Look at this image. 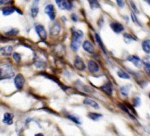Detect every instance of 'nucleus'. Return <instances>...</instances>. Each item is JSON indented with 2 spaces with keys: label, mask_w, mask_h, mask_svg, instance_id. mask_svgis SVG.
<instances>
[{
  "label": "nucleus",
  "mask_w": 150,
  "mask_h": 136,
  "mask_svg": "<svg viewBox=\"0 0 150 136\" xmlns=\"http://www.w3.org/2000/svg\"><path fill=\"white\" fill-rule=\"evenodd\" d=\"M89 3L90 4L91 9H92V10H95V9L100 7V5L98 1H95V0H94V1H89Z\"/></svg>",
  "instance_id": "cd10ccee"
},
{
  "label": "nucleus",
  "mask_w": 150,
  "mask_h": 136,
  "mask_svg": "<svg viewBox=\"0 0 150 136\" xmlns=\"http://www.w3.org/2000/svg\"><path fill=\"white\" fill-rule=\"evenodd\" d=\"M130 5H131V8L133 9L134 13H136V14H138V13H139V10H138L137 7H136V5L135 4V3L133 2V1H130Z\"/></svg>",
  "instance_id": "72a5a7b5"
},
{
  "label": "nucleus",
  "mask_w": 150,
  "mask_h": 136,
  "mask_svg": "<svg viewBox=\"0 0 150 136\" xmlns=\"http://www.w3.org/2000/svg\"><path fill=\"white\" fill-rule=\"evenodd\" d=\"M123 36H124V38H125V41H128L129 40V42H130V41H133V40H135V37H132L131 35H128V34H124V35H123Z\"/></svg>",
  "instance_id": "2f4dec72"
},
{
  "label": "nucleus",
  "mask_w": 150,
  "mask_h": 136,
  "mask_svg": "<svg viewBox=\"0 0 150 136\" xmlns=\"http://www.w3.org/2000/svg\"><path fill=\"white\" fill-rule=\"evenodd\" d=\"M146 2H147V3H148V4H149V5H150V1H146Z\"/></svg>",
  "instance_id": "58836bf2"
},
{
  "label": "nucleus",
  "mask_w": 150,
  "mask_h": 136,
  "mask_svg": "<svg viewBox=\"0 0 150 136\" xmlns=\"http://www.w3.org/2000/svg\"><path fill=\"white\" fill-rule=\"evenodd\" d=\"M24 83H25V79L21 74H18L15 77L14 83L17 89L21 90V89L23 88V85H24Z\"/></svg>",
  "instance_id": "39448f33"
},
{
  "label": "nucleus",
  "mask_w": 150,
  "mask_h": 136,
  "mask_svg": "<svg viewBox=\"0 0 150 136\" xmlns=\"http://www.w3.org/2000/svg\"><path fill=\"white\" fill-rule=\"evenodd\" d=\"M117 4L120 6V7H125V2L123 1H120V0H117Z\"/></svg>",
  "instance_id": "f704fd0d"
},
{
  "label": "nucleus",
  "mask_w": 150,
  "mask_h": 136,
  "mask_svg": "<svg viewBox=\"0 0 150 136\" xmlns=\"http://www.w3.org/2000/svg\"><path fill=\"white\" fill-rule=\"evenodd\" d=\"M1 12H2V14L4 16H10V15L13 14L15 11L16 10V8L14 7H4L3 8H1Z\"/></svg>",
  "instance_id": "dca6fc26"
},
{
  "label": "nucleus",
  "mask_w": 150,
  "mask_h": 136,
  "mask_svg": "<svg viewBox=\"0 0 150 136\" xmlns=\"http://www.w3.org/2000/svg\"><path fill=\"white\" fill-rule=\"evenodd\" d=\"M101 90L103 92H105V94H107L108 95H112L113 94V89H114V86H113V84L111 83V82H107L105 83L103 86H102L100 87Z\"/></svg>",
  "instance_id": "6e6552de"
},
{
  "label": "nucleus",
  "mask_w": 150,
  "mask_h": 136,
  "mask_svg": "<svg viewBox=\"0 0 150 136\" xmlns=\"http://www.w3.org/2000/svg\"><path fill=\"white\" fill-rule=\"evenodd\" d=\"M60 32V26L59 23H55L50 29V34L52 36H57Z\"/></svg>",
  "instance_id": "f3484780"
},
{
  "label": "nucleus",
  "mask_w": 150,
  "mask_h": 136,
  "mask_svg": "<svg viewBox=\"0 0 150 136\" xmlns=\"http://www.w3.org/2000/svg\"><path fill=\"white\" fill-rule=\"evenodd\" d=\"M133 102H134V106H139L141 104V99L139 97H136L133 99Z\"/></svg>",
  "instance_id": "473e14b6"
},
{
  "label": "nucleus",
  "mask_w": 150,
  "mask_h": 136,
  "mask_svg": "<svg viewBox=\"0 0 150 136\" xmlns=\"http://www.w3.org/2000/svg\"><path fill=\"white\" fill-rule=\"evenodd\" d=\"M83 48L85 51H86L89 54H93L95 51V48L94 45H92V42H90L88 40H85L83 43Z\"/></svg>",
  "instance_id": "ddd939ff"
},
{
  "label": "nucleus",
  "mask_w": 150,
  "mask_h": 136,
  "mask_svg": "<svg viewBox=\"0 0 150 136\" xmlns=\"http://www.w3.org/2000/svg\"><path fill=\"white\" fill-rule=\"evenodd\" d=\"M87 116L89 117L90 119L93 120V121H98L99 120L101 117L103 116L102 114L98 113H87Z\"/></svg>",
  "instance_id": "aec40b11"
},
{
  "label": "nucleus",
  "mask_w": 150,
  "mask_h": 136,
  "mask_svg": "<svg viewBox=\"0 0 150 136\" xmlns=\"http://www.w3.org/2000/svg\"><path fill=\"white\" fill-rule=\"evenodd\" d=\"M38 4H39V1H34L32 4V7L30 9V15L33 18L37 17L39 12V8H38Z\"/></svg>",
  "instance_id": "9b49d317"
},
{
  "label": "nucleus",
  "mask_w": 150,
  "mask_h": 136,
  "mask_svg": "<svg viewBox=\"0 0 150 136\" xmlns=\"http://www.w3.org/2000/svg\"><path fill=\"white\" fill-rule=\"evenodd\" d=\"M45 65H46V64H45V61H40H40H36V62H35V67H36L37 68H40V69L44 68V67H45Z\"/></svg>",
  "instance_id": "c85d7f7f"
},
{
  "label": "nucleus",
  "mask_w": 150,
  "mask_h": 136,
  "mask_svg": "<svg viewBox=\"0 0 150 136\" xmlns=\"http://www.w3.org/2000/svg\"><path fill=\"white\" fill-rule=\"evenodd\" d=\"M74 66L79 71H83V70H84L86 69V64H85L83 60L79 56H76L74 61Z\"/></svg>",
  "instance_id": "1a4fd4ad"
},
{
  "label": "nucleus",
  "mask_w": 150,
  "mask_h": 136,
  "mask_svg": "<svg viewBox=\"0 0 150 136\" xmlns=\"http://www.w3.org/2000/svg\"><path fill=\"white\" fill-rule=\"evenodd\" d=\"M117 75L120 78L122 79H130V77L128 74H127L126 72H125L124 70H120L117 72Z\"/></svg>",
  "instance_id": "b1692460"
},
{
  "label": "nucleus",
  "mask_w": 150,
  "mask_h": 136,
  "mask_svg": "<svg viewBox=\"0 0 150 136\" xmlns=\"http://www.w3.org/2000/svg\"><path fill=\"white\" fill-rule=\"evenodd\" d=\"M118 105H119V107H120V108H121V109L123 111H125V112L126 113L128 114V115L130 116L131 117V118H133V119L136 120V118H135V116L133 115H132L131 113H130V109H128V108H127V107H126L125 105L124 104H122V103H119Z\"/></svg>",
  "instance_id": "5701e85b"
},
{
  "label": "nucleus",
  "mask_w": 150,
  "mask_h": 136,
  "mask_svg": "<svg viewBox=\"0 0 150 136\" xmlns=\"http://www.w3.org/2000/svg\"><path fill=\"white\" fill-rule=\"evenodd\" d=\"M149 98H150V93H149Z\"/></svg>",
  "instance_id": "ea45409f"
},
{
  "label": "nucleus",
  "mask_w": 150,
  "mask_h": 136,
  "mask_svg": "<svg viewBox=\"0 0 150 136\" xmlns=\"http://www.w3.org/2000/svg\"><path fill=\"white\" fill-rule=\"evenodd\" d=\"M13 58H14L15 61H16L17 63H19L21 61V56L20 54L18 53H14L13 54Z\"/></svg>",
  "instance_id": "c756f323"
},
{
  "label": "nucleus",
  "mask_w": 150,
  "mask_h": 136,
  "mask_svg": "<svg viewBox=\"0 0 150 136\" xmlns=\"http://www.w3.org/2000/svg\"><path fill=\"white\" fill-rule=\"evenodd\" d=\"M130 87L129 86H123L120 88V92L124 97H127L129 95Z\"/></svg>",
  "instance_id": "393cba45"
},
{
  "label": "nucleus",
  "mask_w": 150,
  "mask_h": 136,
  "mask_svg": "<svg viewBox=\"0 0 150 136\" xmlns=\"http://www.w3.org/2000/svg\"><path fill=\"white\" fill-rule=\"evenodd\" d=\"M10 3H11V1H0V4H10Z\"/></svg>",
  "instance_id": "e433bc0d"
},
{
  "label": "nucleus",
  "mask_w": 150,
  "mask_h": 136,
  "mask_svg": "<svg viewBox=\"0 0 150 136\" xmlns=\"http://www.w3.org/2000/svg\"><path fill=\"white\" fill-rule=\"evenodd\" d=\"M88 68L89 70L92 73H97L99 72L100 67L99 65L93 60H89L88 63Z\"/></svg>",
  "instance_id": "f8f14e48"
},
{
  "label": "nucleus",
  "mask_w": 150,
  "mask_h": 136,
  "mask_svg": "<svg viewBox=\"0 0 150 136\" xmlns=\"http://www.w3.org/2000/svg\"><path fill=\"white\" fill-rule=\"evenodd\" d=\"M67 117L69 118V119H70V120H71V121H73V122L76 123V124H81V121L80 118H79V117L76 116L67 115Z\"/></svg>",
  "instance_id": "a878e982"
},
{
  "label": "nucleus",
  "mask_w": 150,
  "mask_h": 136,
  "mask_svg": "<svg viewBox=\"0 0 150 136\" xmlns=\"http://www.w3.org/2000/svg\"><path fill=\"white\" fill-rule=\"evenodd\" d=\"M35 136H44L43 134L42 133H38V134H35Z\"/></svg>",
  "instance_id": "4c0bfd02"
},
{
  "label": "nucleus",
  "mask_w": 150,
  "mask_h": 136,
  "mask_svg": "<svg viewBox=\"0 0 150 136\" xmlns=\"http://www.w3.org/2000/svg\"><path fill=\"white\" fill-rule=\"evenodd\" d=\"M45 13H46L51 20H54L56 17V10L53 4H48L45 7Z\"/></svg>",
  "instance_id": "0eeeda50"
},
{
  "label": "nucleus",
  "mask_w": 150,
  "mask_h": 136,
  "mask_svg": "<svg viewBox=\"0 0 150 136\" xmlns=\"http://www.w3.org/2000/svg\"><path fill=\"white\" fill-rule=\"evenodd\" d=\"M144 69L146 73H147L148 75L150 78V57H147L144 60Z\"/></svg>",
  "instance_id": "412c9836"
},
{
  "label": "nucleus",
  "mask_w": 150,
  "mask_h": 136,
  "mask_svg": "<svg viewBox=\"0 0 150 136\" xmlns=\"http://www.w3.org/2000/svg\"><path fill=\"white\" fill-rule=\"evenodd\" d=\"M142 49L146 54H150V39H145L143 41Z\"/></svg>",
  "instance_id": "6ab92c4d"
},
{
  "label": "nucleus",
  "mask_w": 150,
  "mask_h": 136,
  "mask_svg": "<svg viewBox=\"0 0 150 136\" xmlns=\"http://www.w3.org/2000/svg\"><path fill=\"white\" fill-rule=\"evenodd\" d=\"M83 37V32L79 29L72 30V37L70 47L74 51H77L81 45V41Z\"/></svg>",
  "instance_id": "f257e3e1"
},
{
  "label": "nucleus",
  "mask_w": 150,
  "mask_h": 136,
  "mask_svg": "<svg viewBox=\"0 0 150 136\" xmlns=\"http://www.w3.org/2000/svg\"><path fill=\"white\" fill-rule=\"evenodd\" d=\"M13 115L10 113H5L4 114V118H3V122L7 125H11L13 122Z\"/></svg>",
  "instance_id": "2eb2a0df"
},
{
  "label": "nucleus",
  "mask_w": 150,
  "mask_h": 136,
  "mask_svg": "<svg viewBox=\"0 0 150 136\" xmlns=\"http://www.w3.org/2000/svg\"><path fill=\"white\" fill-rule=\"evenodd\" d=\"M95 39H96L97 42H98V43L99 46L100 47L101 49H102L103 51V52L105 53V54H107V53H106V50H105V46H104V44H103V42L102 39H101V37H100V35H98V34H95Z\"/></svg>",
  "instance_id": "4be33fe9"
},
{
  "label": "nucleus",
  "mask_w": 150,
  "mask_h": 136,
  "mask_svg": "<svg viewBox=\"0 0 150 136\" xmlns=\"http://www.w3.org/2000/svg\"><path fill=\"white\" fill-rule=\"evenodd\" d=\"M110 26H111V29H112V30L117 34L121 33V32H123L125 29L124 26H123L122 23H118V22H114V23H111V24H110Z\"/></svg>",
  "instance_id": "9d476101"
},
{
  "label": "nucleus",
  "mask_w": 150,
  "mask_h": 136,
  "mask_svg": "<svg viewBox=\"0 0 150 136\" xmlns=\"http://www.w3.org/2000/svg\"><path fill=\"white\" fill-rule=\"evenodd\" d=\"M13 46L10 45H7V46L1 47L0 48V53H1V56H10L13 53Z\"/></svg>",
  "instance_id": "4468645a"
},
{
  "label": "nucleus",
  "mask_w": 150,
  "mask_h": 136,
  "mask_svg": "<svg viewBox=\"0 0 150 136\" xmlns=\"http://www.w3.org/2000/svg\"><path fill=\"white\" fill-rule=\"evenodd\" d=\"M1 79L4 78H10L13 77L15 74V72L13 68L10 64H4L1 66Z\"/></svg>",
  "instance_id": "f03ea898"
},
{
  "label": "nucleus",
  "mask_w": 150,
  "mask_h": 136,
  "mask_svg": "<svg viewBox=\"0 0 150 136\" xmlns=\"http://www.w3.org/2000/svg\"><path fill=\"white\" fill-rule=\"evenodd\" d=\"M18 32H19L18 29H10V31H8L7 32H6L5 35H7V36H9V37H14V36H16V35L18 34Z\"/></svg>",
  "instance_id": "bb28decb"
},
{
  "label": "nucleus",
  "mask_w": 150,
  "mask_h": 136,
  "mask_svg": "<svg viewBox=\"0 0 150 136\" xmlns=\"http://www.w3.org/2000/svg\"><path fill=\"white\" fill-rule=\"evenodd\" d=\"M131 18H132V20H133L135 23H137V24L139 25V26H142V24H141L140 22H139V19H138V18L136 17V14H134L133 13H131Z\"/></svg>",
  "instance_id": "7c9ffc66"
},
{
  "label": "nucleus",
  "mask_w": 150,
  "mask_h": 136,
  "mask_svg": "<svg viewBox=\"0 0 150 136\" xmlns=\"http://www.w3.org/2000/svg\"><path fill=\"white\" fill-rule=\"evenodd\" d=\"M83 103L86 105H89V106L92 107V108H95V109H99V105L97 102H95V100L92 99H89V98H86L83 101Z\"/></svg>",
  "instance_id": "a211bd4d"
},
{
  "label": "nucleus",
  "mask_w": 150,
  "mask_h": 136,
  "mask_svg": "<svg viewBox=\"0 0 150 136\" xmlns=\"http://www.w3.org/2000/svg\"><path fill=\"white\" fill-rule=\"evenodd\" d=\"M56 4H57L60 10H71L73 9V2L70 1H64V0H57Z\"/></svg>",
  "instance_id": "7ed1b4c3"
},
{
  "label": "nucleus",
  "mask_w": 150,
  "mask_h": 136,
  "mask_svg": "<svg viewBox=\"0 0 150 136\" xmlns=\"http://www.w3.org/2000/svg\"><path fill=\"white\" fill-rule=\"evenodd\" d=\"M35 31H36L37 34L38 35L39 37L42 40H45V39H46L47 32L42 25L37 24L36 26H35Z\"/></svg>",
  "instance_id": "20e7f679"
},
{
  "label": "nucleus",
  "mask_w": 150,
  "mask_h": 136,
  "mask_svg": "<svg viewBox=\"0 0 150 136\" xmlns=\"http://www.w3.org/2000/svg\"><path fill=\"white\" fill-rule=\"evenodd\" d=\"M72 20H73V21L74 22H76V21H78V16H76V14H75V13H73V14H72Z\"/></svg>",
  "instance_id": "c9c22d12"
},
{
  "label": "nucleus",
  "mask_w": 150,
  "mask_h": 136,
  "mask_svg": "<svg viewBox=\"0 0 150 136\" xmlns=\"http://www.w3.org/2000/svg\"><path fill=\"white\" fill-rule=\"evenodd\" d=\"M127 61L133 63V64H134L136 67H138V68H141L144 64V61H142L139 56H128V58H127Z\"/></svg>",
  "instance_id": "423d86ee"
}]
</instances>
